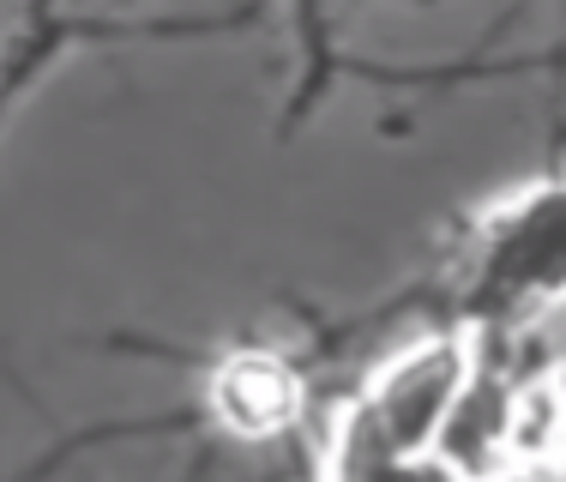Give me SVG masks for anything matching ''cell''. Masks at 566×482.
Here are the masks:
<instances>
[{
    "label": "cell",
    "instance_id": "obj_6",
    "mask_svg": "<svg viewBox=\"0 0 566 482\" xmlns=\"http://www.w3.org/2000/svg\"><path fill=\"white\" fill-rule=\"evenodd\" d=\"M555 476H560V482H566V452H560V459H555Z\"/></svg>",
    "mask_w": 566,
    "mask_h": 482
},
{
    "label": "cell",
    "instance_id": "obj_5",
    "mask_svg": "<svg viewBox=\"0 0 566 482\" xmlns=\"http://www.w3.org/2000/svg\"><path fill=\"white\" fill-rule=\"evenodd\" d=\"M543 386L555 392V405H560V417H566V350L555 356V368H548V380H543Z\"/></svg>",
    "mask_w": 566,
    "mask_h": 482
},
{
    "label": "cell",
    "instance_id": "obj_1",
    "mask_svg": "<svg viewBox=\"0 0 566 482\" xmlns=\"http://www.w3.org/2000/svg\"><path fill=\"white\" fill-rule=\"evenodd\" d=\"M470 374H476L470 338H422L398 362H386L338 434V482L361 476L380 459H398V452H434Z\"/></svg>",
    "mask_w": 566,
    "mask_h": 482
},
{
    "label": "cell",
    "instance_id": "obj_2",
    "mask_svg": "<svg viewBox=\"0 0 566 482\" xmlns=\"http://www.w3.org/2000/svg\"><path fill=\"white\" fill-rule=\"evenodd\" d=\"M566 302V181H543L489 218L476 241V307L524 319Z\"/></svg>",
    "mask_w": 566,
    "mask_h": 482
},
{
    "label": "cell",
    "instance_id": "obj_3",
    "mask_svg": "<svg viewBox=\"0 0 566 482\" xmlns=\"http://www.w3.org/2000/svg\"><path fill=\"white\" fill-rule=\"evenodd\" d=\"M211 410L235 434H277L302 417V374L277 350H235L211 374Z\"/></svg>",
    "mask_w": 566,
    "mask_h": 482
},
{
    "label": "cell",
    "instance_id": "obj_4",
    "mask_svg": "<svg viewBox=\"0 0 566 482\" xmlns=\"http://www.w3.org/2000/svg\"><path fill=\"white\" fill-rule=\"evenodd\" d=\"M349 482H470V476L458 471L447 452H398V459L368 464V471L349 476Z\"/></svg>",
    "mask_w": 566,
    "mask_h": 482
}]
</instances>
